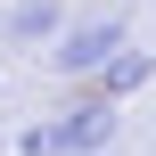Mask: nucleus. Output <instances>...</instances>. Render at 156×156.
<instances>
[{
  "mask_svg": "<svg viewBox=\"0 0 156 156\" xmlns=\"http://www.w3.org/2000/svg\"><path fill=\"white\" fill-rule=\"evenodd\" d=\"M115 107L107 99H74L66 115H49V123H25L16 132V156H107L115 148Z\"/></svg>",
  "mask_w": 156,
  "mask_h": 156,
  "instance_id": "obj_1",
  "label": "nucleus"
},
{
  "mask_svg": "<svg viewBox=\"0 0 156 156\" xmlns=\"http://www.w3.org/2000/svg\"><path fill=\"white\" fill-rule=\"evenodd\" d=\"M132 41H123V16H82V25H66L58 41H49V74H66V82H90L107 58H123Z\"/></svg>",
  "mask_w": 156,
  "mask_h": 156,
  "instance_id": "obj_2",
  "label": "nucleus"
},
{
  "mask_svg": "<svg viewBox=\"0 0 156 156\" xmlns=\"http://www.w3.org/2000/svg\"><path fill=\"white\" fill-rule=\"evenodd\" d=\"M0 25H8V41H25V49H33V41H58V33H66V0H16Z\"/></svg>",
  "mask_w": 156,
  "mask_h": 156,
  "instance_id": "obj_3",
  "label": "nucleus"
},
{
  "mask_svg": "<svg viewBox=\"0 0 156 156\" xmlns=\"http://www.w3.org/2000/svg\"><path fill=\"white\" fill-rule=\"evenodd\" d=\"M148 82H156V58H148V49H123V58L99 66V99H107V107L132 99V90H148Z\"/></svg>",
  "mask_w": 156,
  "mask_h": 156,
  "instance_id": "obj_4",
  "label": "nucleus"
},
{
  "mask_svg": "<svg viewBox=\"0 0 156 156\" xmlns=\"http://www.w3.org/2000/svg\"><path fill=\"white\" fill-rule=\"evenodd\" d=\"M107 156H115V148H107Z\"/></svg>",
  "mask_w": 156,
  "mask_h": 156,
  "instance_id": "obj_5",
  "label": "nucleus"
}]
</instances>
